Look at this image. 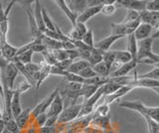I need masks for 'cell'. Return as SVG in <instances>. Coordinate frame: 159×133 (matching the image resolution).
Segmentation results:
<instances>
[{
	"label": "cell",
	"mask_w": 159,
	"mask_h": 133,
	"mask_svg": "<svg viewBox=\"0 0 159 133\" xmlns=\"http://www.w3.org/2000/svg\"><path fill=\"white\" fill-rule=\"evenodd\" d=\"M118 105L120 107L126 108V109L132 110V111H136L139 114L142 116H148L152 118V119L158 121V117H159V107L158 106H147L140 100H135V101H130V100H124L121 102H118Z\"/></svg>",
	"instance_id": "obj_1"
},
{
	"label": "cell",
	"mask_w": 159,
	"mask_h": 133,
	"mask_svg": "<svg viewBox=\"0 0 159 133\" xmlns=\"http://www.w3.org/2000/svg\"><path fill=\"white\" fill-rule=\"evenodd\" d=\"M154 39L151 37L144 39V40L138 41L139 44H137V62L143 60V59H147V60H151L155 63L159 64V57L157 54H154L152 52V44Z\"/></svg>",
	"instance_id": "obj_2"
},
{
	"label": "cell",
	"mask_w": 159,
	"mask_h": 133,
	"mask_svg": "<svg viewBox=\"0 0 159 133\" xmlns=\"http://www.w3.org/2000/svg\"><path fill=\"white\" fill-rule=\"evenodd\" d=\"M82 104L72 103L71 105L64 108L62 112L58 115V124H66L70 123L79 117V113L81 111Z\"/></svg>",
	"instance_id": "obj_3"
},
{
	"label": "cell",
	"mask_w": 159,
	"mask_h": 133,
	"mask_svg": "<svg viewBox=\"0 0 159 133\" xmlns=\"http://www.w3.org/2000/svg\"><path fill=\"white\" fill-rule=\"evenodd\" d=\"M59 92V87H57L56 90H54L48 96H46L44 100L35 106L34 108L31 109V120L34 119L35 117L37 115H39L40 113H43V112H46L49 105L51 104V102L53 101V100L55 98V96L57 95V93Z\"/></svg>",
	"instance_id": "obj_4"
},
{
	"label": "cell",
	"mask_w": 159,
	"mask_h": 133,
	"mask_svg": "<svg viewBox=\"0 0 159 133\" xmlns=\"http://www.w3.org/2000/svg\"><path fill=\"white\" fill-rule=\"evenodd\" d=\"M134 88H148L152 90L158 95V87H159V81L157 80H150V78H136V80L132 82L130 86Z\"/></svg>",
	"instance_id": "obj_5"
},
{
	"label": "cell",
	"mask_w": 159,
	"mask_h": 133,
	"mask_svg": "<svg viewBox=\"0 0 159 133\" xmlns=\"http://www.w3.org/2000/svg\"><path fill=\"white\" fill-rule=\"evenodd\" d=\"M139 21L151 25L153 28H158L159 25V12H152L148 10L139 11Z\"/></svg>",
	"instance_id": "obj_6"
},
{
	"label": "cell",
	"mask_w": 159,
	"mask_h": 133,
	"mask_svg": "<svg viewBox=\"0 0 159 133\" xmlns=\"http://www.w3.org/2000/svg\"><path fill=\"white\" fill-rule=\"evenodd\" d=\"M64 109V100L63 96L58 92L57 95L55 96L51 104L49 105L48 109L46 111L47 117L49 116H58Z\"/></svg>",
	"instance_id": "obj_7"
},
{
	"label": "cell",
	"mask_w": 159,
	"mask_h": 133,
	"mask_svg": "<svg viewBox=\"0 0 159 133\" xmlns=\"http://www.w3.org/2000/svg\"><path fill=\"white\" fill-rule=\"evenodd\" d=\"M147 1H141V0H117L116 5L126 8L127 10L134 11H142L145 10Z\"/></svg>",
	"instance_id": "obj_8"
},
{
	"label": "cell",
	"mask_w": 159,
	"mask_h": 133,
	"mask_svg": "<svg viewBox=\"0 0 159 133\" xmlns=\"http://www.w3.org/2000/svg\"><path fill=\"white\" fill-rule=\"evenodd\" d=\"M133 91L132 86H122L119 87L116 91H114L113 93H111V95L103 96V103H106V104L109 105L111 103L118 100L119 98H121L122 96L127 95V93L129 91Z\"/></svg>",
	"instance_id": "obj_9"
},
{
	"label": "cell",
	"mask_w": 159,
	"mask_h": 133,
	"mask_svg": "<svg viewBox=\"0 0 159 133\" xmlns=\"http://www.w3.org/2000/svg\"><path fill=\"white\" fill-rule=\"evenodd\" d=\"M121 38L122 37H120V36L112 35V34H111L109 36L102 39V40H99L97 43H94L93 48L98 49V50H101L102 52H107V51L111 50V47L113 45V44Z\"/></svg>",
	"instance_id": "obj_10"
},
{
	"label": "cell",
	"mask_w": 159,
	"mask_h": 133,
	"mask_svg": "<svg viewBox=\"0 0 159 133\" xmlns=\"http://www.w3.org/2000/svg\"><path fill=\"white\" fill-rule=\"evenodd\" d=\"M153 30H154V28L151 25H149V24L139 23V25L136 27V29L133 32V35L138 42V41H141L150 37L151 34L153 33Z\"/></svg>",
	"instance_id": "obj_11"
},
{
	"label": "cell",
	"mask_w": 159,
	"mask_h": 133,
	"mask_svg": "<svg viewBox=\"0 0 159 133\" xmlns=\"http://www.w3.org/2000/svg\"><path fill=\"white\" fill-rule=\"evenodd\" d=\"M102 6V5L93 6V7H88V8H86L83 12H81V13L77 15L76 22H80V23H84V24H86V22L89 21V19H92L93 17H94L96 15H98V14H99V12H101Z\"/></svg>",
	"instance_id": "obj_12"
},
{
	"label": "cell",
	"mask_w": 159,
	"mask_h": 133,
	"mask_svg": "<svg viewBox=\"0 0 159 133\" xmlns=\"http://www.w3.org/2000/svg\"><path fill=\"white\" fill-rule=\"evenodd\" d=\"M138 65L137 61H129L127 63H124L119 67L117 70L111 72L109 73V78H116V77H123V76H127V73L134 70L136 68V66Z\"/></svg>",
	"instance_id": "obj_13"
},
{
	"label": "cell",
	"mask_w": 159,
	"mask_h": 133,
	"mask_svg": "<svg viewBox=\"0 0 159 133\" xmlns=\"http://www.w3.org/2000/svg\"><path fill=\"white\" fill-rule=\"evenodd\" d=\"M16 53H17V48L10 45L7 41L0 43V54H1V57L4 58L5 60L11 62L16 57Z\"/></svg>",
	"instance_id": "obj_14"
},
{
	"label": "cell",
	"mask_w": 159,
	"mask_h": 133,
	"mask_svg": "<svg viewBox=\"0 0 159 133\" xmlns=\"http://www.w3.org/2000/svg\"><path fill=\"white\" fill-rule=\"evenodd\" d=\"M16 120L17 125L19 126L20 130H23V129H26L29 122L31 121V108H25L21 111V113L15 118Z\"/></svg>",
	"instance_id": "obj_15"
},
{
	"label": "cell",
	"mask_w": 159,
	"mask_h": 133,
	"mask_svg": "<svg viewBox=\"0 0 159 133\" xmlns=\"http://www.w3.org/2000/svg\"><path fill=\"white\" fill-rule=\"evenodd\" d=\"M87 31H88V28L86 26V24L76 22V24L73 26V30L68 35V37L71 39V40H74V41L81 40L82 37L86 34Z\"/></svg>",
	"instance_id": "obj_16"
},
{
	"label": "cell",
	"mask_w": 159,
	"mask_h": 133,
	"mask_svg": "<svg viewBox=\"0 0 159 133\" xmlns=\"http://www.w3.org/2000/svg\"><path fill=\"white\" fill-rule=\"evenodd\" d=\"M20 97H21V95L17 91H13V95H12V98H11V104H10V108H11V113L13 118H16L22 109L21 106V101H20Z\"/></svg>",
	"instance_id": "obj_17"
},
{
	"label": "cell",
	"mask_w": 159,
	"mask_h": 133,
	"mask_svg": "<svg viewBox=\"0 0 159 133\" xmlns=\"http://www.w3.org/2000/svg\"><path fill=\"white\" fill-rule=\"evenodd\" d=\"M53 1L57 4V6L61 9V10L64 12L65 15L67 16V18L69 19L71 23L73 24V26L76 24V19H77V14H75L70 7L68 6L67 0H53Z\"/></svg>",
	"instance_id": "obj_18"
},
{
	"label": "cell",
	"mask_w": 159,
	"mask_h": 133,
	"mask_svg": "<svg viewBox=\"0 0 159 133\" xmlns=\"http://www.w3.org/2000/svg\"><path fill=\"white\" fill-rule=\"evenodd\" d=\"M89 124L93 125V126H96L102 130H106L111 126L109 115H107V116H98V117L92 118Z\"/></svg>",
	"instance_id": "obj_19"
},
{
	"label": "cell",
	"mask_w": 159,
	"mask_h": 133,
	"mask_svg": "<svg viewBox=\"0 0 159 133\" xmlns=\"http://www.w3.org/2000/svg\"><path fill=\"white\" fill-rule=\"evenodd\" d=\"M27 17H28V22H29V28H30V33L34 37V39H39L42 36V32L39 30V28L37 26V23L35 21V18L33 16V14L31 13L30 9H26Z\"/></svg>",
	"instance_id": "obj_20"
},
{
	"label": "cell",
	"mask_w": 159,
	"mask_h": 133,
	"mask_svg": "<svg viewBox=\"0 0 159 133\" xmlns=\"http://www.w3.org/2000/svg\"><path fill=\"white\" fill-rule=\"evenodd\" d=\"M127 37V52L131 55V58L133 61H137L136 57H137V40L134 37L133 33L128 34L126 36Z\"/></svg>",
	"instance_id": "obj_21"
},
{
	"label": "cell",
	"mask_w": 159,
	"mask_h": 133,
	"mask_svg": "<svg viewBox=\"0 0 159 133\" xmlns=\"http://www.w3.org/2000/svg\"><path fill=\"white\" fill-rule=\"evenodd\" d=\"M68 6L75 14H80L88 8L87 0H68Z\"/></svg>",
	"instance_id": "obj_22"
},
{
	"label": "cell",
	"mask_w": 159,
	"mask_h": 133,
	"mask_svg": "<svg viewBox=\"0 0 159 133\" xmlns=\"http://www.w3.org/2000/svg\"><path fill=\"white\" fill-rule=\"evenodd\" d=\"M89 66V64L86 60H83V59H81V60L74 61L71 65L69 66V68L67 69V72L79 75L80 72H82L84 68H87Z\"/></svg>",
	"instance_id": "obj_23"
},
{
	"label": "cell",
	"mask_w": 159,
	"mask_h": 133,
	"mask_svg": "<svg viewBox=\"0 0 159 133\" xmlns=\"http://www.w3.org/2000/svg\"><path fill=\"white\" fill-rule=\"evenodd\" d=\"M102 54L103 52H102L101 50L93 48L87 60V62L89 64V66H94V65H97V64L101 63L102 61Z\"/></svg>",
	"instance_id": "obj_24"
},
{
	"label": "cell",
	"mask_w": 159,
	"mask_h": 133,
	"mask_svg": "<svg viewBox=\"0 0 159 133\" xmlns=\"http://www.w3.org/2000/svg\"><path fill=\"white\" fill-rule=\"evenodd\" d=\"M92 68L93 69V71L96 72V73L99 77H103V78H107L109 77V73H111V71H109L108 67L104 64L102 61L101 63L97 64V65L92 66Z\"/></svg>",
	"instance_id": "obj_25"
},
{
	"label": "cell",
	"mask_w": 159,
	"mask_h": 133,
	"mask_svg": "<svg viewBox=\"0 0 159 133\" xmlns=\"http://www.w3.org/2000/svg\"><path fill=\"white\" fill-rule=\"evenodd\" d=\"M33 54H34V52L30 49V50H27V51H25L21 54H19V55H17L14 59L20 63H22L23 65H26V64H29V63L32 62Z\"/></svg>",
	"instance_id": "obj_26"
},
{
	"label": "cell",
	"mask_w": 159,
	"mask_h": 133,
	"mask_svg": "<svg viewBox=\"0 0 159 133\" xmlns=\"http://www.w3.org/2000/svg\"><path fill=\"white\" fill-rule=\"evenodd\" d=\"M113 54L116 61L120 62L121 64L127 63L132 60L131 55L127 51H113Z\"/></svg>",
	"instance_id": "obj_27"
},
{
	"label": "cell",
	"mask_w": 159,
	"mask_h": 133,
	"mask_svg": "<svg viewBox=\"0 0 159 133\" xmlns=\"http://www.w3.org/2000/svg\"><path fill=\"white\" fill-rule=\"evenodd\" d=\"M42 19H43V23L45 25V28L48 29V30H51V31L56 30V26L54 25L51 17L49 16L48 12L46 11V9L44 7H42Z\"/></svg>",
	"instance_id": "obj_28"
},
{
	"label": "cell",
	"mask_w": 159,
	"mask_h": 133,
	"mask_svg": "<svg viewBox=\"0 0 159 133\" xmlns=\"http://www.w3.org/2000/svg\"><path fill=\"white\" fill-rule=\"evenodd\" d=\"M121 86L117 85V83H114L112 82H107V83H104V85L102 86V92H103V96L106 95H111L114 91H116L119 87Z\"/></svg>",
	"instance_id": "obj_29"
},
{
	"label": "cell",
	"mask_w": 159,
	"mask_h": 133,
	"mask_svg": "<svg viewBox=\"0 0 159 133\" xmlns=\"http://www.w3.org/2000/svg\"><path fill=\"white\" fill-rule=\"evenodd\" d=\"M143 118L146 121L147 124V129H148V133H159V124L158 121L152 119V118L145 116L144 115Z\"/></svg>",
	"instance_id": "obj_30"
},
{
	"label": "cell",
	"mask_w": 159,
	"mask_h": 133,
	"mask_svg": "<svg viewBox=\"0 0 159 133\" xmlns=\"http://www.w3.org/2000/svg\"><path fill=\"white\" fill-rule=\"evenodd\" d=\"M81 41L86 44L87 46L91 47V48H93V45H94V38H93V29H88V31L86 32V34L82 37Z\"/></svg>",
	"instance_id": "obj_31"
},
{
	"label": "cell",
	"mask_w": 159,
	"mask_h": 133,
	"mask_svg": "<svg viewBox=\"0 0 159 133\" xmlns=\"http://www.w3.org/2000/svg\"><path fill=\"white\" fill-rule=\"evenodd\" d=\"M116 9H117L116 4H103L101 8V12H99V14L106 15V16H111L116 13Z\"/></svg>",
	"instance_id": "obj_32"
},
{
	"label": "cell",
	"mask_w": 159,
	"mask_h": 133,
	"mask_svg": "<svg viewBox=\"0 0 159 133\" xmlns=\"http://www.w3.org/2000/svg\"><path fill=\"white\" fill-rule=\"evenodd\" d=\"M139 78H150V80H157L159 81V66H155V68L153 70L147 72L146 73H143V75L137 76Z\"/></svg>",
	"instance_id": "obj_33"
},
{
	"label": "cell",
	"mask_w": 159,
	"mask_h": 133,
	"mask_svg": "<svg viewBox=\"0 0 159 133\" xmlns=\"http://www.w3.org/2000/svg\"><path fill=\"white\" fill-rule=\"evenodd\" d=\"M134 21H139V13L134 10H128L126 16L124 17V19L120 23L125 24V23H130Z\"/></svg>",
	"instance_id": "obj_34"
},
{
	"label": "cell",
	"mask_w": 159,
	"mask_h": 133,
	"mask_svg": "<svg viewBox=\"0 0 159 133\" xmlns=\"http://www.w3.org/2000/svg\"><path fill=\"white\" fill-rule=\"evenodd\" d=\"M24 67H25V70H26V72L28 73V75L31 78L35 75V73L40 71V65H39V64H35L33 62L26 64V65H24ZM32 80H33V78H32Z\"/></svg>",
	"instance_id": "obj_35"
},
{
	"label": "cell",
	"mask_w": 159,
	"mask_h": 133,
	"mask_svg": "<svg viewBox=\"0 0 159 133\" xmlns=\"http://www.w3.org/2000/svg\"><path fill=\"white\" fill-rule=\"evenodd\" d=\"M79 76L81 78H83L84 80H87V78H89L97 77L98 75L96 73V72L93 71V69L92 68V66H89L87 68H84L82 72H80Z\"/></svg>",
	"instance_id": "obj_36"
},
{
	"label": "cell",
	"mask_w": 159,
	"mask_h": 133,
	"mask_svg": "<svg viewBox=\"0 0 159 133\" xmlns=\"http://www.w3.org/2000/svg\"><path fill=\"white\" fill-rule=\"evenodd\" d=\"M31 87H32V85H31V83H30L28 81H24V82H20L19 85L17 86V87H16V88H14V90H15V91H17L20 93V95H22V93L28 91Z\"/></svg>",
	"instance_id": "obj_37"
},
{
	"label": "cell",
	"mask_w": 159,
	"mask_h": 133,
	"mask_svg": "<svg viewBox=\"0 0 159 133\" xmlns=\"http://www.w3.org/2000/svg\"><path fill=\"white\" fill-rule=\"evenodd\" d=\"M145 10L152 12H159V0H148Z\"/></svg>",
	"instance_id": "obj_38"
},
{
	"label": "cell",
	"mask_w": 159,
	"mask_h": 133,
	"mask_svg": "<svg viewBox=\"0 0 159 133\" xmlns=\"http://www.w3.org/2000/svg\"><path fill=\"white\" fill-rule=\"evenodd\" d=\"M46 119H47L46 112H43V113H40L39 115H37L36 117H35L33 119V122H34L35 125H37L39 127H42V126H44L45 122H46Z\"/></svg>",
	"instance_id": "obj_39"
},
{
	"label": "cell",
	"mask_w": 159,
	"mask_h": 133,
	"mask_svg": "<svg viewBox=\"0 0 159 133\" xmlns=\"http://www.w3.org/2000/svg\"><path fill=\"white\" fill-rule=\"evenodd\" d=\"M58 122V116H49L47 117L46 122H45L44 126H47V127H53L57 124Z\"/></svg>",
	"instance_id": "obj_40"
},
{
	"label": "cell",
	"mask_w": 159,
	"mask_h": 133,
	"mask_svg": "<svg viewBox=\"0 0 159 133\" xmlns=\"http://www.w3.org/2000/svg\"><path fill=\"white\" fill-rule=\"evenodd\" d=\"M83 132H84V133H104L103 130L99 129V128H98L96 126H93L91 124H89L86 128H84Z\"/></svg>",
	"instance_id": "obj_41"
},
{
	"label": "cell",
	"mask_w": 159,
	"mask_h": 133,
	"mask_svg": "<svg viewBox=\"0 0 159 133\" xmlns=\"http://www.w3.org/2000/svg\"><path fill=\"white\" fill-rule=\"evenodd\" d=\"M34 2H35V0H17L16 1V3H19L20 5L23 7H27L28 9Z\"/></svg>",
	"instance_id": "obj_42"
},
{
	"label": "cell",
	"mask_w": 159,
	"mask_h": 133,
	"mask_svg": "<svg viewBox=\"0 0 159 133\" xmlns=\"http://www.w3.org/2000/svg\"><path fill=\"white\" fill-rule=\"evenodd\" d=\"M4 129H5V121L2 118H0V133H3Z\"/></svg>",
	"instance_id": "obj_43"
},
{
	"label": "cell",
	"mask_w": 159,
	"mask_h": 133,
	"mask_svg": "<svg viewBox=\"0 0 159 133\" xmlns=\"http://www.w3.org/2000/svg\"><path fill=\"white\" fill-rule=\"evenodd\" d=\"M103 132H104V133H117V132L112 128V126H111L109 128H107V129H106V130H103Z\"/></svg>",
	"instance_id": "obj_44"
},
{
	"label": "cell",
	"mask_w": 159,
	"mask_h": 133,
	"mask_svg": "<svg viewBox=\"0 0 159 133\" xmlns=\"http://www.w3.org/2000/svg\"><path fill=\"white\" fill-rule=\"evenodd\" d=\"M2 10H4V8L2 6V0H0V11H2Z\"/></svg>",
	"instance_id": "obj_45"
},
{
	"label": "cell",
	"mask_w": 159,
	"mask_h": 133,
	"mask_svg": "<svg viewBox=\"0 0 159 133\" xmlns=\"http://www.w3.org/2000/svg\"><path fill=\"white\" fill-rule=\"evenodd\" d=\"M1 115H2V112H1V110H0V118H1Z\"/></svg>",
	"instance_id": "obj_46"
},
{
	"label": "cell",
	"mask_w": 159,
	"mask_h": 133,
	"mask_svg": "<svg viewBox=\"0 0 159 133\" xmlns=\"http://www.w3.org/2000/svg\"><path fill=\"white\" fill-rule=\"evenodd\" d=\"M141 1H148V0H141Z\"/></svg>",
	"instance_id": "obj_47"
},
{
	"label": "cell",
	"mask_w": 159,
	"mask_h": 133,
	"mask_svg": "<svg viewBox=\"0 0 159 133\" xmlns=\"http://www.w3.org/2000/svg\"><path fill=\"white\" fill-rule=\"evenodd\" d=\"M38 1H40V2H42V1H43V0H38Z\"/></svg>",
	"instance_id": "obj_48"
}]
</instances>
